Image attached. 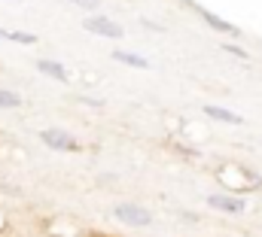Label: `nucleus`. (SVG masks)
I'll list each match as a JSON object with an SVG mask.
<instances>
[{"instance_id":"f257e3e1","label":"nucleus","mask_w":262,"mask_h":237,"mask_svg":"<svg viewBox=\"0 0 262 237\" xmlns=\"http://www.w3.org/2000/svg\"><path fill=\"white\" fill-rule=\"evenodd\" d=\"M113 216H116L119 222H125V225H134V228H146V225L152 222L149 210H143V207H137V204H119V207L113 210Z\"/></svg>"},{"instance_id":"f03ea898","label":"nucleus","mask_w":262,"mask_h":237,"mask_svg":"<svg viewBox=\"0 0 262 237\" xmlns=\"http://www.w3.org/2000/svg\"><path fill=\"white\" fill-rule=\"evenodd\" d=\"M82 28L89 31V34H98V37H110V40H119L125 31H122V25H116L113 18H104V15H95V18H85L82 21Z\"/></svg>"},{"instance_id":"7ed1b4c3","label":"nucleus","mask_w":262,"mask_h":237,"mask_svg":"<svg viewBox=\"0 0 262 237\" xmlns=\"http://www.w3.org/2000/svg\"><path fill=\"white\" fill-rule=\"evenodd\" d=\"M40 140L49 146V149H76V140L67 134V131H58V128H46L40 134Z\"/></svg>"},{"instance_id":"20e7f679","label":"nucleus","mask_w":262,"mask_h":237,"mask_svg":"<svg viewBox=\"0 0 262 237\" xmlns=\"http://www.w3.org/2000/svg\"><path fill=\"white\" fill-rule=\"evenodd\" d=\"M207 204L213 210H223V213H244V207H247L241 198H232V195H210Z\"/></svg>"},{"instance_id":"39448f33","label":"nucleus","mask_w":262,"mask_h":237,"mask_svg":"<svg viewBox=\"0 0 262 237\" xmlns=\"http://www.w3.org/2000/svg\"><path fill=\"white\" fill-rule=\"evenodd\" d=\"M204 116L216 118V122H229V125H244V118L238 116V113L223 110V107H213V104H207V107H204Z\"/></svg>"},{"instance_id":"423d86ee","label":"nucleus","mask_w":262,"mask_h":237,"mask_svg":"<svg viewBox=\"0 0 262 237\" xmlns=\"http://www.w3.org/2000/svg\"><path fill=\"white\" fill-rule=\"evenodd\" d=\"M37 70L46 73V76H52V79H67L64 64H58V61H37Z\"/></svg>"},{"instance_id":"0eeeda50","label":"nucleus","mask_w":262,"mask_h":237,"mask_svg":"<svg viewBox=\"0 0 262 237\" xmlns=\"http://www.w3.org/2000/svg\"><path fill=\"white\" fill-rule=\"evenodd\" d=\"M201 18H204V21H207L213 31H223V34H238V31H235L229 21H223L220 15H213V12H207V9H201Z\"/></svg>"},{"instance_id":"6e6552de","label":"nucleus","mask_w":262,"mask_h":237,"mask_svg":"<svg viewBox=\"0 0 262 237\" xmlns=\"http://www.w3.org/2000/svg\"><path fill=\"white\" fill-rule=\"evenodd\" d=\"M113 58L122 61V64H131V67H137V70H146V67H149V61H146V58L131 55V52H113Z\"/></svg>"},{"instance_id":"1a4fd4ad","label":"nucleus","mask_w":262,"mask_h":237,"mask_svg":"<svg viewBox=\"0 0 262 237\" xmlns=\"http://www.w3.org/2000/svg\"><path fill=\"white\" fill-rule=\"evenodd\" d=\"M0 37L3 40H15V43H34V34H21V31H3L0 28Z\"/></svg>"},{"instance_id":"9d476101","label":"nucleus","mask_w":262,"mask_h":237,"mask_svg":"<svg viewBox=\"0 0 262 237\" xmlns=\"http://www.w3.org/2000/svg\"><path fill=\"white\" fill-rule=\"evenodd\" d=\"M18 104H21V98L15 91H3L0 88V107H18Z\"/></svg>"},{"instance_id":"9b49d317","label":"nucleus","mask_w":262,"mask_h":237,"mask_svg":"<svg viewBox=\"0 0 262 237\" xmlns=\"http://www.w3.org/2000/svg\"><path fill=\"white\" fill-rule=\"evenodd\" d=\"M73 6H79V9H98L101 6V0H70Z\"/></svg>"},{"instance_id":"f8f14e48","label":"nucleus","mask_w":262,"mask_h":237,"mask_svg":"<svg viewBox=\"0 0 262 237\" xmlns=\"http://www.w3.org/2000/svg\"><path fill=\"white\" fill-rule=\"evenodd\" d=\"M226 52H232V55H238V58H247V52L244 49H238V46H223Z\"/></svg>"}]
</instances>
